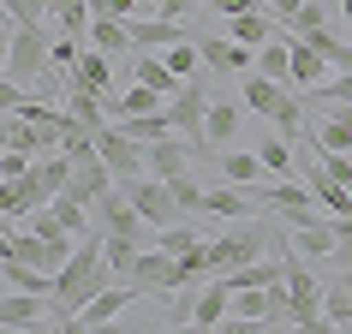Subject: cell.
<instances>
[{"instance_id":"obj_1","label":"cell","mask_w":352,"mask_h":334,"mask_svg":"<svg viewBox=\"0 0 352 334\" xmlns=\"http://www.w3.org/2000/svg\"><path fill=\"white\" fill-rule=\"evenodd\" d=\"M113 269H108V257H102V233H84V239L72 245V257L54 269V304H60V316H66V329H72V316L90 304L102 287H113Z\"/></svg>"},{"instance_id":"obj_2","label":"cell","mask_w":352,"mask_h":334,"mask_svg":"<svg viewBox=\"0 0 352 334\" xmlns=\"http://www.w3.org/2000/svg\"><path fill=\"white\" fill-rule=\"evenodd\" d=\"M239 102L251 113H263V120H275V131L287 137V144H298L305 137V108L293 102V84H275V78H263L257 66L239 78Z\"/></svg>"},{"instance_id":"obj_3","label":"cell","mask_w":352,"mask_h":334,"mask_svg":"<svg viewBox=\"0 0 352 334\" xmlns=\"http://www.w3.org/2000/svg\"><path fill=\"white\" fill-rule=\"evenodd\" d=\"M48 72H54V30H48V24H19V30H12L6 78H19L24 90H36Z\"/></svg>"},{"instance_id":"obj_4","label":"cell","mask_w":352,"mask_h":334,"mask_svg":"<svg viewBox=\"0 0 352 334\" xmlns=\"http://www.w3.org/2000/svg\"><path fill=\"white\" fill-rule=\"evenodd\" d=\"M90 215H96V233H108V239H138V245L155 239V227L138 215V203L126 197V186H120V179H113V186L90 203Z\"/></svg>"},{"instance_id":"obj_5","label":"cell","mask_w":352,"mask_h":334,"mask_svg":"<svg viewBox=\"0 0 352 334\" xmlns=\"http://www.w3.org/2000/svg\"><path fill=\"white\" fill-rule=\"evenodd\" d=\"M120 186H126V197L138 203V215H144L155 233H162V227H173V221H186V209L173 203V186H167V179H155V173H138V179H120Z\"/></svg>"},{"instance_id":"obj_6","label":"cell","mask_w":352,"mask_h":334,"mask_svg":"<svg viewBox=\"0 0 352 334\" xmlns=\"http://www.w3.org/2000/svg\"><path fill=\"white\" fill-rule=\"evenodd\" d=\"M131 287H138V293H173V287H186V269H179V257H173V251H162V245H149V251H138V263H131Z\"/></svg>"},{"instance_id":"obj_7","label":"cell","mask_w":352,"mask_h":334,"mask_svg":"<svg viewBox=\"0 0 352 334\" xmlns=\"http://www.w3.org/2000/svg\"><path fill=\"white\" fill-rule=\"evenodd\" d=\"M287 298H293V322L298 329H329V316H322V287H316V275H311L305 257H287Z\"/></svg>"},{"instance_id":"obj_8","label":"cell","mask_w":352,"mask_h":334,"mask_svg":"<svg viewBox=\"0 0 352 334\" xmlns=\"http://www.w3.org/2000/svg\"><path fill=\"white\" fill-rule=\"evenodd\" d=\"M96 149H102V162H108L113 179H138V173H149L144 144H138L126 126H96Z\"/></svg>"},{"instance_id":"obj_9","label":"cell","mask_w":352,"mask_h":334,"mask_svg":"<svg viewBox=\"0 0 352 334\" xmlns=\"http://www.w3.org/2000/svg\"><path fill=\"white\" fill-rule=\"evenodd\" d=\"M36 322H54V329H66V316H60L54 293H12L0 298V329H36Z\"/></svg>"},{"instance_id":"obj_10","label":"cell","mask_w":352,"mask_h":334,"mask_svg":"<svg viewBox=\"0 0 352 334\" xmlns=\"http://www.w3.org/2000/svg\"><path fill=\"white\" fill-rule=\"evenodd\" d=\"M138 298H144V293H138L131 280H113V287H102V293H96L90 304H84V311L72 316V329H108L113 316H126L131 304H138Z\"/></svg>"},{"instance_id":"obj_11","label":"cell","mask_w":352,"mask_h":334,"mask_svg":"<svg viewBox=\"0 0 352 334\" xmlns=\"http://www.w3.org/2000/svg\"><path fill=\"white\" fill-rule=\"evenodd\" d=\"M197 54H204L209 72H233V78H245L257 66V48H245V42H233V36H197Z\"/></svg>"},{"instance_id":"obj_12","label":"cell","mask_w":352,"mask_h":334,"mask_svg":"<svg viewBox=\"0 0 352 334\" xmlns=\"http://www.w3.org/2000/svg\"><path fill=\"white\" fill-rule=\"evenodd\" d=\"M144 162H149L155 179H179V173L191 167V144L179 137V131H167V137H155V144H144Z\"/></svg>"},{"instance_id":"obj_13","label":"cell","mask_w":352,"mask_h":334,"mask_svg":"<svg viewBox=\"0 0 352 334\" xmlns=\"http://www.w3.org/2000/svg\"><path fill=\"white\" fill-rule=\"evenodd\" d=\"M126 30H131V48L144 54V48H173V42H191V30L179 19H126Z\"/></svg>"},{"instance_id":"obj_14","label":"cell","mask_w":352,"mask_h":334,"mask_svg":"<svg viewBox=\"0 0 352 334\" xmlns=\"http://www.w3.org/2000/svg\"><path fill=\"white\" fill-rule=\"evenodd\" d=\"M239 120H245V102H239V96H209L204 131H209V144H215V149H227L233 137H239Z\"/></svg>"},{"instance_id":"obj_15","label":"cell","mask_w":352,"mask_h":334,"mask_svg":"<svg viewBox=\"0 0 352 334\" xmlns=\"http://www.w3.org/2000/svg\"><path fill=\"white\" fill-rule=\"evenodd\" d=\"M227 311H233V287H227V280H215V287H204V293H191V329H221Z\"/></svg>"},{"instance_id":"obj_16","label":"cell","mask_w":352,"mask_h":334,"mask_svg":"<svg viewBox=\"0 0 352 334\" xmlns=\"http://www.w3.org/2000/svg\"><path fill=\"white\" fill-rule=\"evenodd\" d=\"M66 113H72L78 126H108V96L90 90V84H78V78H66Z\"/></svg>"},{"instance_id":"obj_17","label":"cell","mask_w":352,"mask_h":334,"mask_svg":"<svg viewBox=\"0 0 352 334\" xmlns=\"http://www.w3.org/2000/svg\"><path fill=\"white\" fill-rule=\"evenodd\" d=\"M113 186V173L102 155H90V162H72V179H66V197H78V203H96L102 191Z\"/></svg>"},{"instance_id":"obj_18","label":"cell","mask_w":352,"mask_h":334,"mask_svg":"<svg viewBox=\"0 0 352 334\" xmlns=\"http://www.w3.org/2000/svg\"><path fill=\"white\" fill-rule=\"evenodd\" d=\"M131 78H138V84H149V90H162V96H173L179 84H186V78L173 72V66H167V60L155 54V48H144V54H131Z\"/></svg>"},{"instance_id":"obj_19","label":"cell","mask_w":352,"mask_h":334,"mask_svg":"<svg viewBox=\"0 0 352 334\" xmlns=\"http://www.w3.org/2000/svg\"><path fill=\"white\" fill-rule=\"evenodd\" d=\"M334 245H340V233H334V215L293 227V251H298V257H334Z\"/></svg>"},{"instance_id":"obj_20","label":"cell","mask_w":352,"mask_h":334,"mask_svg":"<svg viewBox=\"0 0 352 334\" xmlns=\"http://www.w3.org/2000/svg\"><path fill=\"white\" fill-rule=\"evenodd\" d=\"M215 167H221L227 179H233V186H257L263 173H269V167H263V155H257V149H233V144H227L221 155H215Z\"/></svg>"},{"instance_id":"obj_21","label":"cell","mask_w":352,"mask_h":334,"mask_svg":"<svg viewBox=\"0 0 352 334\" xmlns=\"http://www.w3.org/2000/svg\"><path fill=\"white\" fill-rule=\"evenodd\" d=\"M257 72L275 78V84H293V42H287V36H269L257 48Z\"/></svg>"},{"instance_id":"obj_22","label":"cell","mask_w":352,"mask_h":334,"mask_svg":"<svg viewBox=\"0 0 352 334\" xmlns=\"http://www.w3.org/2000/svg\"><path fill=\"white\" fill-rule=\"evenodd\" d=\"M90 42L102 48V54H138V48H131L126 19H108V12H96V19H90Z\"/></svg>"},{"instance_id":"obj_23","label":"cell","mask_w":352,"mask_h":334,"mask_svg":"<svg viewBox=\"0 0 352 334\" xmlns=\"http://www.w3.org/2000/svg\"><path fill=\"white\" fill-rule=\"evenodd\" d=\"M263 155V167H269V173H275V179H293V167H298V149L287 144V137H280V131H269V137H257V144H251Z\"/></svg>"},{"instance_id":"obj_24","label":"cell","mask_w":352,"mask_h":334,"mask_svg":"<svg viewBox=\"0 0 352 334\" xmlns=\"http://www.w3.org/2000/svg\"><path fill=\"white\" fill-rule=\"evenodd\" d=\"M293 42V90H316V84H322V66H329V60L316 54L311 42L305 36H287Z\"/></svg>"},{"instance_id":"obj_25","label":"cell","mask_w":352,"mask_h":334,"mask_svg":"<svg viewBox=\"0 0 352 334\" xmlns=\"http://www.w3.org/2000/svg\"><path fill=\"white\" fill-rule=\"evenodd\" d=\"M90 19L96 0H54V30H66V36H90Z\"/></svg>"},{"instance_id":"obj_26","label":"cell","mask_w":352,"mask_h":334,"mask_svg":"<svg viewBox=\"0 0 352 334\" xmlns=\"http://www.w3.org/2000/svg\"><path fill=\"white\" fill-rule=\"evenodd\" d=\"M72 78H78V84H90V90H102V96H108V78H113V66H108V54H102V48H90V54H78Z\"/></svg>"},{"instance_id":"obj_27","label":"cell","mask_w":352,"mask_h":334,"mask_svg":"<svg viewBox=\"0 0 352 334\" xmlns=\"http://www.w3.org/2000/svg\"><path fill=\"white\" fill-rule=\"evenodd\" d=\"M120 126H126L138 144H155V137L173 131V120H167V108H155V113H131V120H120Z\"/></svg>"},{"instance_id":"obj_28","label":"cell","mask_w":352,"mask_h":334,"mask_svg":"<svg viewBox=\"0 0 352 334\" xmlns=\"http://www.w3.org/2000/svg\"><path fill=\"white\" fill-rule=\"evenodd\" d=\"M305 144H316V149H340V155H352V131L334 120V113H322V126L316 131H305Z\"/></svg>"},{"instance_id":"obj_29","label":"cell","mask_w":352,"mask_h":334,"mask_svg":"<svg viewBox=\"0 0 352 334\" xmlns=\"http://www.w3.org/2000/svg\"><path fill=\"white\" fill-rule=\"evenodd\" d=\"M138 251H144L138 239H108V233H102V257H108V269H113L120 280L131 275V263H138Z\"/></svg>"},{"instance_id":"obj_30","label":"cell","mask_w":352,"mask_h":334,"mask_svg":"<svg viewBox=\"0 0 352 334\" xmlns=\"http://www.w3.org/2000/svg\"><path fill=\"white\" fill-rule=\"evenodd\" d=\"M322 316H329V329H352V287L334 280L329 293H322Z\"/></svg>"},{"instance_id":"obj_31","label":"cell","mask_w":352,"mask_h":334,"mask_svg":"<svg viewBox=\"0 0 352 334\" xmlns=\"http://www.w3.org/2000/svg\"><path fill=\"white\" fill-rule=\"evenodd\" d=\"M162 60H167V66H173L179 78H197V72H204V54H197V36H191V42H173V48H162Z\"/></svg>"},{"instance_id":"obj_32","label":"cell","mask_w":352,"mask_h":334,"mask_svg":"<svg viewBox=\"0 0 352 334\" xmlns=\"http://www.w3.org/2000/svg\"><path fill=\"white\" fill-rule=\"evenodd\" d=\"M167 186H173V203L186 209V215H204V186L191 179V167L179 173V179H167Z\"/></svg>"},{"instance_id":"obj_33","label":"cell","mask_w":352,"mask_h":334,"mask_svg":"<svg viewBox=\"0 0 352 334\" xmlns=\"http://www.w3.org/2000/svg\"><path fill=\"white\" fill-rule=\"evenodd\" d=\"M0 6H6L19 24H48L54 19V0H0Z\"/></svg>"},{"instance_id":"obj_34","label":"cell","mask_w":352,"mask_h":334,"mask_svg":"<svg viewBox=\"0 0 352 334\" xmlns=\"http://www.w3.org/2000/svg\"><path fill=\"white\" fill-rule=\"evenodd\" d=\"M149 245H162V251H173V257H179V251H191V245H197V227L173 221V227H162V233H155Z\"/></svg>"},{"instance_id":"obj_35","label":"cell","mask_w":352,"mask_h":334,"mask_svg":"<svg viewBox=\"0 0 352 334\" xmlns=\"http://www.w3.org/2000/svg\"><path fill=\"white\" fill-rule=\"evenodd\" d=\"M179 269H186V280H209L215 269H209V239H197L191 251H179Z\"/></svg>"},{"instance_id":"obj_36","label":"cell","mask_w":352,"mask_h":334,"mask_svg":"<svg viewBox=\"0 0 352 334\" xmlns=\"http://www.w3.org/2000/svg\"><path fill=\"white\" fill-rule=\"evenodd\" d=\"M24 96H30V90H24L19 78H0V113H19V108H24Z\"/></svg>"},{"instance_id":"obj_37","label":"cell","mask_w":352,"mask_h":334,"mask_svg":"<svg viewBox=\"0 0 352 334\" xmlns=\"http://www.w3.org/2000/svg\"><path fill=\"white\" fill-rule=\"evenodd\" d=\"M96 12H108V19H138L144 0H96Z\"/></svg>"},{"instance_id":"obj_38","label":"cell","mask_w":352,"mask_h":334,"mask_svg":"<svg viewBox=\"0 0 352 334\" xmlns=\"http://www.w3.org/2000/svg\"><path fill=\"white\" fill-rule=\"evenodd\" d=\"M221 19H239V12H251V6H263V0H209Z\"/></svg>"},{"instance_id":"obj_39","label":"cell","mask_w":352,"mask_h":334,"mask_svg":"<svg viewBox=\"0 0 352 334\" xmlns=\"http://www.w3.org/2000/svg\"><path fill=\"white\" fill-rule=\"evenodd\" d=\"M12 30H19V24H12V19L0 24V78H6V60H12Z\"/></svg>"},{"instance_id":"obj_40","label":"cell","mask_w":352,"mask_h":334,"mask_svg":"<svg viewBox=\"0 0 352 334\" xmlns=\"http://www.w3.org/2000/svg\"><path fill=\"white\" fill-rule=\"evenodd\" d=\"M191 6H197V0H167V6H162V19H186Z\"/></svg>"},{"instance_id":"obj_41","label":"cell","mask_w":352,"mask_h":334,"mask_svg":"<svg viewBox=\"0 0 352 334\" xmlns=\"http://www.w3.org/2000/svg\"><path fill=\"white\" fill-rule=\"evenodd\" d=\"M269 12H275V19H293V12H298V0H269Z\"/></svg>"},{"instance_id":"obj_42","label":"cell","mask_w":352,"mask_h":334,"mask_svg":"<svg viewBox=\"0 0 352 334\" xmlns=\"http://www.w3.org/2000/svg\"><path fill=\"white\" fill-rule=\"evenodd\" d=\"M334 6H340V19H346V24H352V0H334Z\"/></svg>"}]
</instances>
